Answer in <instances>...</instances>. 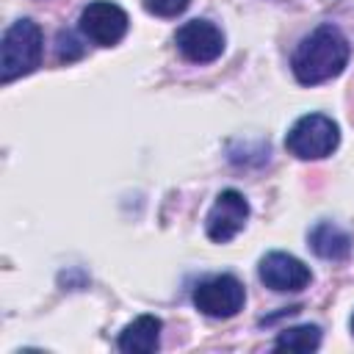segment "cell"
<instances>
[{
  "instance_id": "obj_1",
  "label": "cell",
  "mask_w": 354,
  "mask_h": 354,
  "mask_svg": "<svg viewBox=\"0 0 354 354\" xmlns=\"http://www.w3.org/2000/svg\"><path fill=\"white\" fill-rule=\"evenodd\" d=\"M348 41L335 25H318L296 47L290 66L301 86H315L337 77L348 64Z\"/></svg>"
},
{
  "instance_id": "obj_2",
  "label": "cell",
  "mask_w": 354,
  "mask_h": 354,
  "mask_svg": "<svg viewBox=\"0 0 354 354\" xmlns=\"http://www.w3.org/2000/svg\"><path fill=\"white\" fill-rule=\"evenodd\" d=\"M41 30L33 19H17L0 41V80L11 83L41 64Z\"/></svg>"
},
{
  "instance_id": "obj_3",
  "label": "cell",
  "mask_w": 354,
  "mask_h": 354,
  "mask_svg": "<svg viewBox=\"0 0 354 354\" xmlns=\"http://www.w3.org/2000/svg\"><path fill=\"white\" fill-rule=\"evenodd\" d=\"M340 130L337 124L324 113H307L293 122V127L285 136V147L290 155L301 160H318L337 149Z\"/></svg>"
},
{
  "instance_id": "obj_4",
  "label": "cell",
  "mask_w": 354,
  "mask_h": 354,
  "mask_svg": "<svg viewBox=\"0 0 354 354\" xmlns=\"http://www.w3.org/2000/svg\"><path fill=\"white\" fill-rule=\"evenodd\" d=\"M246 301V290L238 277L216 274L194 288V304L210 318H232Z\"/></svg>"
},
{
  "instance_id": "obj_5",
  "label": "cell",
  "mask_w": 354,
  "mask_h": 354,
  "mask_svg": "<svg viewBox=\"0 0 354 354\" xmlns=\"http://www.w3.org/2000/svg\"><path fill=\"white\" fill-rule=\"evenodd\" d=\"M127 14L122 6L111 3V0H94L80 11V30L88 41L100 44V47H113L124 39L127 33Z\"/></svg>"
},
{
  "instance_id": "obj_6",
  "label": "cell",
  "mask_w": 354,
  "mask_h": 354,
  "mask_svg": "<svg viewBox=\"0 0 354 354\" xmlns=\"http://www.w3.org/2000/svg\"><path fill=\"white\" fill-rule=\"evenodd\" d=\"M246 218H249V202H246V196L241 191L227 188V191H221L216 196V202H213V207H210V213L205 218L207 238L216 241V243H227V241H232L243 230Z\"/></svg>"
},
{
  "instance_id": "obj_7",
  "label": "cell",
  "mask_w": 354,
  "mask_h": 354,
  "mask_svg": "<svg viewBox=\"0 0 354 354\" xmlns=\"http://www.w3.org/2000/svg\"><path fill=\"white\" fill-rule=\"evenodd\" d=\"M177 50L194 64H210L224 53V33L207 19H188L174 33Z\"/></svg>"
},
{
  "instance_id": "obj_8",
  "label": "cell",
  "mask_w": 354,
  "mask_h": 354,
  "mask_svg": "<svg viewBox=\"0 0 354 354\" xmlns=\"http://www.w3.org/2000/svg\"><path fill=\"white\" fill-rule=\"evenodd\" d=\"M257 274H260L263 285L277 290V293H296V290L307 288L310 279H313L310 268L299 257H293L288 252H268L260 260Z\"/></svg>"
},
{
  "instance_id": "obj_9",
  "label": "cell",
  "mask_w": 354,
  "mask_h": 354,
  "mask_svg": "<svg viewBox=\"0 0 354 354\" xmlns=\"http://www.w3.org/2000/svg\"><path fill=\"white\" fill-rule=\"evenodd\" d=\"M160 329H163L160 318H155V315H138V318H133L119 332L116 346L124 354H149L160 343Z\"/></svg>"
},
{
  "instance_id": "obj_10",
  "label": "cell",
  "mask_w": 354,
  "mask_h": 354,
  "mask_svg": "<svg viewBox=\"0 0 354 354\" xmlns=\"http://www.w3.org/2000/svg\"><path fill=\"white\" fill-rule=\"evenodd\" d=\"M310 249L321 260H343L351 252V235L332 221H318L310 230Z\"/></svg>"
},
{
  "instance_id": "obj_11",
  "label": "cell",
  "mask_w": 354,
  "mask_h": 354,
  "mask_svg": "<svg viewBox=\"0 0 354 354\" xmlns=\"http://www.w3.org/2000/svg\"><path fill=\"white\" fill-rule=\"evenodd\" d=\"M277 348H288V351H315L321 346V329L315 324H301V326H290L282 329L274 340Z\"/></svg>"
},
{
  "instance_id": "obj_12",
  "label": "cell",
  "mask_w": 354,
  "mask_h": 354,
  "mask_svg": "<svg viewBox=\"0 0 354 354\" xmlns=\"http://www.w3.org/2000/svg\"><path fill=\"white\" fill-rule=\"evenodd\" d=\"M191 0H144L147 11L155 14V17H177L188 8Z\"/></svg>"
},
{
  "instance_id": "obj_13",
  "label": "cell",
  "mask_w": 354,
  "mask_h": 354,
  "mask_svg": "<svg viewBox=\"0 0 354 354\" xmlns=\"http://www.w3.org/2000/svg\"><path fill=\"white\" fill-rule=\"evenodd\" d=\"M83 55V47L77 44V39L69 33V30H61L58 33V58L61 61H75V58H80Z\"/></svg>"
},
{
  "instance_id": "obj_14",
  "label": "cell",
  "mask_w": 354,
  "mask_h": 354,
  "mask_svg": "<svg viewBox=\"0 0 354 354\" xmlns=\"http://www.w3.org/2000/svg\"><path fill=\"white\" fill-rule=\"evenodd\" d=\"M351 332H354V315H351Z\"/></svg>"
}]
</instances>
